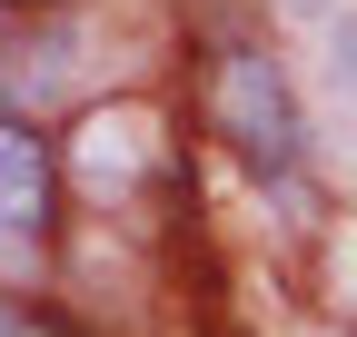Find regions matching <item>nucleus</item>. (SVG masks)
Returning <instances> with one entry per match:
<instances>
[{
	"mask_svg": "<svg viewBox=\"0 0 357 337\" xmlns=\"http://www.w3.org/2000/svg\"><path fill=\"white\" fill-rule=\"evenodd\" d=\"M30 40H40V0H0V79L30 70Z\"/></svg>",
	"mask_w": 357,
	"mask_h": 337,
	"instance_id": "7ed1b4c3",
	"label": "nucleus"
},
{
	"mask_svg": "<svg viewBox=\"0 0 357 337\" xmlns=\"http://www.w3.org/2000/svg\"><path fill=\"white\" fill-rule=\"evenodd\" d=\"M218 119H229V139H238V159L258 168V179H298V109H288V79L268 70V60H229L218 70Z\"/></svg>",
	"mask_w": 357,
	"mask_h": 337,
	"instance_id": "f257e3e1",
	"label": "nucleus"
},
{
	"mask_svg": "<svg viewBox=\"0 0 357 337\" xmlns=\"http://www.w3.org/2000/svg\"><path fill=\"white\" fill-rule=\"evenodd\" d=\"M0 337H70V327L40 318V308H0Z\"/></svg>",
	"mask_w": 357,
	"mask_h": 337,
	"instance_id": "20e7f679",
	"label": "nucleus"
},
{
	"mask_svg": "<svg viewBox=\"0 0 357 337\" xmlns=\"http://www.w3.org/2000/svg\"><path fill=\"white\" fill-rule=\"evenodd\" d=\"M50 149H40L20 119H0V268H30L40 248H50Z\"/></svg>",
	"mask_w": 357,
	"mask_h": 337,
	"instance_id": "f03ea898",
	"label": "nucleus"
}]
</instances>
